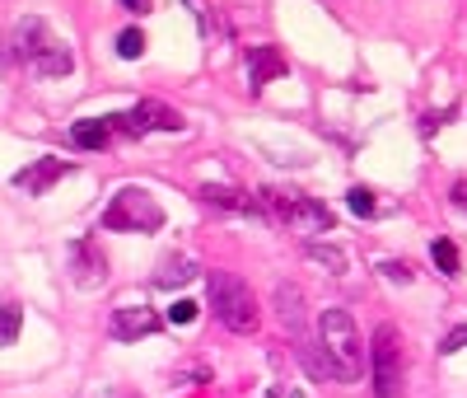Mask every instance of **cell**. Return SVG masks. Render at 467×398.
<instances>
[{
	"label": "cell",
	"mask_w": 467,
	"mask_h": 398,
	"mask_svg": "<svg viewBox=\"0 0 467 398\" xmlns=\"http://www.w3.org/2000/svg\"><path fill=\"white\" fill-rule=\"evenodd\" d=\"M318 347L332 365L337 380H355L365 370V347H360V333H355V318L346 309H322L318 318Z\"/></svg>",
	"instance_id": "cell-1"
},
{
	"label": "cell",
	"mask_w": 467,
	"mask_h": 398,
	"mask_svg": "<svg viewBox=\"0 0 467 398\" xmlns=\"http://www.w3.org/2000/svg\"><path fill=\"white\" fill-rule=\"evenodd\" d=\"M206 290H210L215 318H219L229 333H257L262 309H257L253 286L243 281V277H234V272H210V277H206Z\"/></svg>",
	"instance_id": "cell-2"
},
{
	"label": "cell",
	"mask_w": 467,
	"mask_h": 398,
	"mask_svg": "<svg viewBox=\"0 0 467 398\" xmlns=\"http://www.w3.org/2000/svg\"><path fill=\"white\" fill-rule=\"evenodd\" d=\"M107 230H126V234H150L163 225V206L145 193V188H122L103 211Z\"/></svg>",
	"instance_id": "cell-3"
},
{
	"label": "cell",
	"mask_w": 467,
	"mask_h": 398,
	"mask_svg": "<svg viewBox=\"0 0 467 398\" xmlns=\"http://www.w3.org/2000/svg\"><path fill=\"white\" fill-rule=\"evenodd\" d=\"M374 398H402V337L393 324L374 328Z\"/></svg>",
	"instance_id": "cell-4"
},
{
	"label": "cell",
	"mask_w": 467,
	"mask_h": 398,
	"mask_svg": "<svg viewBox=\"0 0 467 398\" xmlns=\"http://www.w3.org/2000/svg\"><path fill=\"white\" fill-rule=\"evenodd\" d=\"M163 328V314L159 309H145V305H122L113 309V337L117 342H135V337H150Z\"/></svg>",
	"instance_id": "cell-5"
},
{
	"label": "cell",
	"mask_w": 467,
	"mask_h": 398,
	"mask_svg": "<svg viewBox=\"0 0 467 398\" xmlns=\"http://www.w3.org/2000/svg\"><path fill=\"white\" fill-rule=\"evenodd\" d=\"M70 277H75V286L79 290H94V286H103L107 281V258H103V249L98 244H70Z\"/></svg>",
	"instance_id": "cell-6"
},
{
	"label": "cell",
	"mask_w": 467,
	"mask_h": 398,
	"mask_svg": "<svg viewBox=\"0 0 467 398\" xmlns=\"http://www.w3.org/2000/svg\"><path fill=\"white\" fill-rule=\"evenodd\" d=\"M70 169H75L70 159H38V165H29V169H19V174H14V188L38 197V193H47V188H51V183H61Z\"/></svg>",
	"instance_id": "cell-7"
},
{
	"label": "cell",
	"mask_w": 467,
	"mask_h": 398,
	"mask_svg": "<svg viewBox=\"0 0 467 398\" xmlns=\"http://www.w3.org/2000/svg\"><path fill=\"white\" fill-rule=\"evenodd\" d=\"M276 75H285V57L276 47H248V90L262 94Z\"/></svg>",
	"instance_id": "cell-8"
},
{
	"label": "cell",
	"mask_w": 467,
	"mask_h": 398,
	"mask_svg": "<svg viewBox=\"0 0 467 398\" xmlns=\"http://www.w3.org/2000/svg\"><path fill=\"white\" fill-rule=\"evenodd\" d=\"M131 118L141 122V131L150 137V131H182L187 122H182V113L178 109H169V103H159V99H141L131 109Z\"/></svg>",
	"instance_id": "cell-9"
},
{
	"label": "cell",
	"mask_w": 467,
	"mask_h": 398,
	"mask_svg": "<svg viewBox=\"0 0 467 398\" xmlns=\"http://www.w3.org/2000/svg\"><path fill=\"white\" fill-rule=\"evenodd\" d=\"M191 277H201V262H191V258H163L159 262V272H154V286H163V290H173V286H187Z\"/></svg>",
	"instance_id": "cell-10"
},
{
	"label": "cell",
	"mask_w": 467,
	"mask_h": 398,
	"mask_svg": "<svg viewBox=\"0 0 467 398\" xmlns=\"http://www.w3.org/2000/svg\"><path fill=\"white\" fill-rule=\"evenodd\" d=\"M197 197H201L206 206H219V211H257L253 197H243L238 188H219V183H201Z\"/></svg>",
	"instance_id": "cell-11"
},
{
	"label": "cell",
	"mask_w": 467,
	"mask_h": 398,
	"mask_svg": "<svg viewBox=\"0 0 467 398\" xmlns=\"http://www.w3.org/2000/svg\"><path fill=\"white\" fill-rule=\"evenodd\" d=\"M276 305H281V318H285V328L304 342V296H299L294 286H281L276 290Z\"/></svg>",
	"instance_id": "cell-12"
},
{
	"label": "cell",
	"mask_w": 467,
	"mask_h": 398,
	"mask_svg": "<svg viewBox=\"0 0 467 398\" xmlns=\"http://www.w3.org/2000/svg\"><path fill=\"white\" fill-rule=\"evenodd\" d=\"M107 137H113V131H107V122H103V118H85V122H75V127H70V141H75L79 150H103V146H107Z\"/></svg>",
	"instance_id": "cell-13"
},
{
	"label": "cell",
	"mask_w": 467,
	"mask_h": 398,
	"mask_svg": "<svg viewBox=\"0 0 467 398\" xmlns=\"http://www.w3.org/2000/svg\"><path fill=\"white\" fill-rule=\"evenodd\" d=\"M304 253L318 262V268H327V272H332V277H341V272L350 268L346 249H337V244H304Z\"/></svg>",
	"instance_id": "cell-14"
},
{
	"label": "cell",
	"mask_w": 467,
	"mask_h": 398,
	"mask_svg": "<svg viewBox=\"0 0 467 398\" xmlns=\"http://www.w3.org/2000/svg\"><path fill=\"white\" fill-rule=\"evenodd\" d=\"M299 361H304V370H309V375L337 380V375H332V365H327V356H322V347H318V342H299Z\"/></svg>",
	"instance_id": "cell-15"
},
{
	"label": "cell",
	"mask_w": 467,
	"mask_h": 398,
	"mask_svg": "<svg viewBox=\"0 0 467 398\" xmlns=\"http://www.w3.org/2000/svg\"><path fill=\"white\" fill-rule=\"evenodd\" d=\"M23 328V309L19 305H0V347H10Z\"/></svg>",
	"instance_id": "cell-16"
},
{
	"label": "cell",
	"mask_w": 467,
	"mask_h": 398,
	"mask_svg": "<svg viewBox=\"0 0 467 398\" xmlns=\"http://www.w3.org/2000/svg\"><path fill=\"white\" fill-rule=\"evenodd\" d=\"M430 258H434V268L444 272V277H458V249L449 244V239H434V244H430Z\"/></svg>",
	"instance_id": "cell-17"
},
{
	"label": "cell",
	"mask_w": 467,
	"mask_h": 398,
	"mask_svg": "<svg viewBox=\"0 0 467 398\" xmlns=\"http://www.w3.org/2000/svg\"><path fill=\"white\" fill-rule=\"evenodd\" d=\"M141 52H145V33H141V29H122V33H117V57H122V62H135Z\"/></svg>",
	"instance_id": "cell-18"
},
{
	"label": "cell",
	"mask_w": 467,
	"mask_h": 398,
	"mask_svg": "<svg viewBox=\"0 0 467 398\" xmlns=\"http://www.w3.org/2000/svg\"><path fill=\"white\" fill-rule=\"evenodd\" d=\"M346 206L355 211V216H365V221H369V216H378V202H374V193H369V188H350V193H346Z\"/></svg>",
	"instance_id": "cell-19"
},
{
	"label": "cell",
	"mask_w": 467,
	"mask_h": 398,
	"mask_svg": "<svg viewBox=\"0 0 467 398\" xmlns=\"http://www.w3.org/2000/svg\"><path fill=\"white\" fill-rule=\"evenodd\" d=\"M197 309H201L197 300H173V305H169V324H191Z\"/></svg>",
	"instance_id": "cell-20"
},
{
	"label": "cell",
	"mask_w": 467,
	"mask_h": 398,
	"mask_svg": "<svg viewBox=\"0 0 467 398\" xmlns=\"http://www.w3.org/2000/svg\"><path fill=\"white\" fill-rule=\"evenodd\" d=\"M378 272L388 277V281H397V286L411 281V268H406V262H378Z\"/></svg>",
	"instance_id": "cell-21"
},
{
	"label": "cell",
	"mask_w": 467,
	"mask_h": 398,
	"mask_svg": "<svg viewBox=\"0 0 467 398\" xmlns=\"http://www.w3.org/2000/svg\"><path fill=\"white\" fill-rule=\"evenodd\" d=\"M462 347H467V324H462V328H453L444 342H439V352H444V356H453V352H462Z\"/></svg>",
	"instance_id": "cell-22"
},
{
	"label": "cell",
	"mask_w": 467,
	"mask_h": 398,
	"mask_svg": "<svg viewBox=\"0 0 467 398\" xmlns=\"http://www.w3.org/2000/svg\"><path fill=\"white\" fill-rule=\"evenodd\" d=\"M182 5H187L191 14H197V24H206V19H210V5H206V0H182Z\"/></svg>",
	"instance_id": "cell-23"
},
{
	"label": "cell",
	"mask_w": 467,
	"mask_h": 398,
	"mask_svg": "<svg viewBox=\"0 0 467 398\" xmlns=\"http://www.w3.org/2000/svg\"><path fill=\"white\" fill-rule=\"evenodd\" d=\"M122 10H131V14H145V10H150V0H122Z\"/></svg>",
	"instance_id": "cell-24"
},
{
	"label": "cell",
	"mask_w": 467,
	"mask_h": 398,
	"mask_svg": "<svg viewBox=\"0 0 467 398\" xmlns=\"http://www.w3.org/2000/svg\"><path fill=\"white\" fill-rule=\"evenodd\" d=\"M453 202H458V206H467V183H453Z\"/></svg>",
	"instance_id": "cell-25"
}]
</instances>
